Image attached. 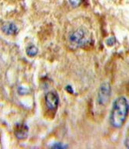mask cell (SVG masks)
<instances>
[{"instance_id":"obj_4","label":"cell","mask_w":129,"mask_h":149,"mask_svg":"<svg viewBox=\"0 0 129 149\" xmlns=\"http://www.w3.org/2000/svg\"><path fill=\"white\" fill-rule=\"evenodd\" d=\"M45 101L47 108L51 110L57 109L59 103V96L55 92H49L45 95Z\"/></svg>"},{"instance_id":"obj_1","label":"cell","mask_w":129,"mask_h":149,"mask_svg":"<svg viewBox=\"0 0 129 149\" xmlns=\"http://www.w3.org/2000/svg\"><path fill=\"white\" fill-rule=\"evenodd\" d=\"M129 113L128 101L125 96H119L113 102L109 121L115 128H120L125 123Z\"/></svg>"},{"instance_id":"obj_10","label":"cell","mask_w":129,"mask_h":149,"mask_svg":"<svg viewBox=\"0 0 129 149\" xmlns=\"http://www.w3.org/2000/svg\"><path fill=\"white\" fill-rule=\"evenodd\" d=\"M67 147V145L63 144L62 143H56L55 144L52 145V148H65Z\"/></svg>"},{"instance_id":"obj_7","label":"cell","mask_w":129,"mask_h":149,"mask_svg":"<svg viewBox=\"0 0 129 149\" xmlns=\"http://www.w3.org/2000/svg\"><path fill=\"white\" fill-rule=\"evenodd\" d=\"M38 53V48L34 45H30L26 49V54L30 57H34Z\"/></svg>"},{"instance_id":"obj_2","label":"cell","mask_w":129,"mask_h":149,"mask_svg":"<svg viewBox=\"0 0 129 149\" xmlns=\"http://www.w3.org/2000/svg\"><path fill=\"white\" fill-rule=\"evenodd\" d=\"M91 42V37L87 29L81 27L70 33L68 37V43L71 48L83 47Z\"/></svg>"},{"instance_id":"obj_12","label":"cell","mask_w":129,"mask_h":149,"mask_svg":"<svg viewBox=\"0 0 129 149\" xmlns=\"http://www.w3.org/2000/svg\"><path fill=\"white\" fill-rule=\"evenodd\" d=\"M66 90L70 93H74V90H73V88H72L70 86H67L66 87Z\"/></svg>"},{"instance_id":"obj_3","label":"cell","mask_w":129,"mask_h":149,"mask_svg":"<svg viewBox=\"0 0 129 149\" xmlns=\"http://www.w3.org/2000/svg\"><path fill=\"white\" fill-rule=\"evenodd\" d=\"M111 95V86L108 81H104L100 86L97 93V101L100 106H105L108 102Z\"/></svg>"},{"instance_id":"obj_5","label":"cell","mask_w":129,"mask_h":149,"mask_svg":"<svg viewBox=\"0 0 129 149\" xmlns=\"http://www.w3.org/2000/svg\"><path fill=\"white\" fill-rule=\"evenodd\" d=\"M29 128L24 123H18L15 127V134L18 139H25L27 137Z\"/></svg>"},{"instance_id":"obj_6","label":"cell","mask_w":129,"mask_h":149,"mask_svg":"<svg viewBox=\"0 0 129 149\" xmlns=\"http://www.w3.org/2000/svg\"><path fill=\"white\" fill-rule=\"evenodd\" d=\"M2 32L6 35H14L17 32L16 26L12 23H6L2 26Z\"/></svg>"},{"instance_id":"obj_8","label":"cell","mask_w":129,"mask_h":149,"mask_svg":"<svg viewBox=\"0 0 129 149\" xmlns=\"http://www.w3.org/2000/svg\"><path fill=\"white\" fill-rule=\"evenodd\" d=\"M69 4L73 7H77L82 3L83 0H68Z\"/></svg>"},{"instance_id":"obj_9","label":"cell","mask_w":129,"mask_h":149,"mask_svg":"<svg viewBox=\"0 0 129 149\" xmlns=\"http://www.w3.org/2000/svg\"><path fill=\"white\" fill-rule=\"evenodd\" d=\"M115 42H116V39H115V37H109L108 39L107 40H106V44L108 46H113L114 44H115Z\"/></svg>"},{"instance_id":"obj_11","label":"cell","mask_w":129,"mask_h":149,"mask_svg":"<svg viewBox=\"0 0 129 149\" xmlns=\"http://www.w3.org/2000/svg\"><path fill=\"white\" fill-rule=\"evenodd\" d=\"M125 146L127 148H129V130L128 132L127 135H126V137H125Z\"/></svg>"}]
</instances>
